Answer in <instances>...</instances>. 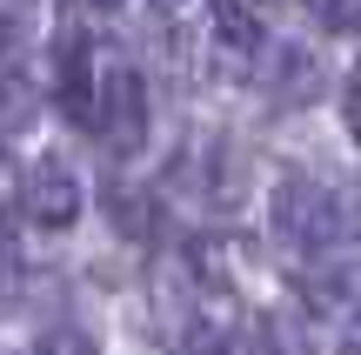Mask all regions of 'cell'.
<instances>
[{
	"mask_svg": "<svg viewBox=\"0 0 361 355\" xmlns=\"http://www.w3.org/2000/svg\"><path fill=\"white\" fill-rule=\"evenodd\" d=\"M274 235L288 248H348L361 241V181L348 174H281L274 188Z\"/></svg>",
	"mask_w": 361,
	"mask_h": 355,
	"instance_id": "1",
	"label": "cell"
},
{
	"mask_svg": "<svg viewBox=\"0 0 361 355\" xmlns=\"http://www.w3.org/2000/svg\"><path fill=\"white\" fill-rule=\"evenodd\" d=\"M87 128L101 134L107 155H134V148H141V134H147V88H141L134 67H107L101 74V94H94V121Z\"/></svg>",
	"mask_w": 361,
	"mask_h": 355,
	"instance_id": "2",
	"label": "cell"
},
{
	"mask_svg": "<svg viewBox=\"0 0 361 355\" xmlns=\"http://www.w3.org/2000/svg\"><path fill=\"white\" fill-rule=\"evenodd\" d=\"M301 308L314 322H341L361 329V262H328L314 275H301Z\"/></svg>",
	"mask_w": 361,
	"mask_h": 355,
	"instance_id": "3",
	"label": "cell"
},
{
	"mask_svg": "<svg viewBox=\"0 0 361 355\" xmlns=\"http://www.w3.org/2000/svg\"><path fill=\"white\" fill-rule=\"evenodd\" d=\"M20 208H27L34 228H67L80 215V181L61 168V161H40V168L27 174V188H20Z\"/></svg>",
	"mask_w": 361,
	"mask_h": 355,
	"instance_id": "4",
	"label": "cell"
},
{
	"mask_svg": "<svg viewBox=\"0 0 361 355\" xmlns=\"http://www.w3.org/2000/svg\"><path fill=\"white\" fill-rule=\"evenodd\" d=\"M40 121V94L27 74H0V141H20Z\"/></svg>",
	"mask_w": 361,
	"mask_h": 355,
	"instance_id": "5",
	"label": "cell"
},
{
	"mask_svg": "<svg viewBox=\"0 0 361 355\" xmlns=\"http://www.w3.org/2000/svg\"><path fill=\"white\" fill-rule=\"evenodd\" d=\"M207 27L221 34V47H228V54H255L261 47V13H247V7H214V13H207Z\"/></svg>",
	"mask_w": 361,
	"mask_h": 355,
	"instance_id": "6",
	"label": "cell"
},
{
	"mask_svg": "<svg viewBox=\"0 0 361 355\" xmlns=\"http://www.w3.org/2000/svg\"><path fill=\"white\" fill-rule=\"evenodd\" d=\"M40 355H94V342L80 329H54L47 342H40Z\"/></svg>",
	"mask_w": 361,
	"mask_h": 355,
	"instance_id": "7",
	"label": "cell"
},
{
	"mask_svg": "<svg viewBox=\"0 0 361 355\" xmlns=\"http://www.w3.org/2000/svg\"><path fill=\"white\" fill-rule=\"evenodd\" d=\"M20 34H27V13H20V7H0V61L20 47Z\"/></svg>",
	"mask_w": 361,
	"mask_h": 355,
	"instance_id": "8",
	"label": "cell"
},
{
	"mask_svg": "<svg viewBox=\"0 0 361 355\" xmlns=\"http://www.w3.org/2000/svg\"><path fill=\"white\" fill-rule=\"evenodd\" d=\"M180 355H228V342H221L214 329H201V335H188V349H180Z\"/></svg>",
	"mask_w": 361,
	"mask_h": 355,
	"instance_id": "9",
	"label": "cell"
},
{
	"mask_svg": "<svg viewBox=\"0 0 361 355\" xmlns=\"http://www.w3.org/2000/svg\"><path fill=\"white\" fill-rule=\"evenodd\" d=\"M341 121H348V134H355V148H361V80L348 88V101H341Z\"/></svg>",
	"mask_w": 361,
	"mask_h": 355,
	"instance_id": "10",
	"label": "cell"
},
{
	"mask_svg": "<svg viewBox=\"0 0 361 355\" xmlns=\"http://www.w3.org/2000/svg\"><path fill=\"white\" fill-rule=\"evenodd\" d=\"M7 295H13V255H7V241H0V308H7Z\"/></svg>",
	"mask_w": 361,
	"mask_h": 355,
	"instance_id": "11",
	"label": "cell"
}]
</instances>
